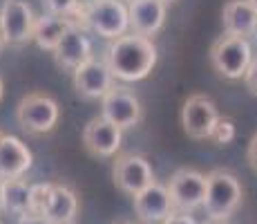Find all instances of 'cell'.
I'll return each mask as SVG.
<instances>
[{"label": "cell", "instance_id": "obj_7", "mask_svg": "<svg viewBox=\"0 0 257 224\" xmlns=\"http://www.w3.org/2000/svg\"><path fill=\"white\" fill-rule=\"evenodd\" d=\"M219 121V110L215 101L206 94H190L181 108V126L188 137L210 139L212 128Z\"/></svg>", "mask_w": 257, "mask_h": 224}, {"label": "cell", "instance_id": "obj_20", "mask_svg": "<svg viewBox=\"0 0 257 224\" xmlns=\"http://www.w3.org/2000/svg\"><path fill=\"white\" fill-rule=\"evenodd\" d=\"M29 195H32V186L23 177L3 179V200L7 213H14V215L29 213Z\"/></svg>", "mask_w": 257, "mask_h": 224}, {"label": "cell", "instance_id": "obj_31", "mask_svg": "<svg viewBox=\"0 0 257 224\" xmlns=\"http://www.w3.org/2000/svg\"><path fill=\"white\" fill-rule=\"evenodd\" d=\"M3 92H5V83H3V77H0V101H3Z\"/></svg>", "mask_w": 257, "mask_h": 224}, {"label": "cell", "instance_id": "obj_18", "mask_svg": "<svg viewBox=\"0 0 257 224\" xmlns=\"http://www.w3.org/2000/svg\"><path fill=\"white\" fill-rule=\"evenodd\" d=\"M78 213V197L65 184H52V195L45 217L52 224H74Z\"/></svg>", "mask_w": 257, "mask_h": 224}, {"label": "cell", "instance_id": "obj_36", "mask_svg": "<svg viewBox=\"0 0 257 224\" xmlns=\"http://www.w3.org/2000/svg\"><path fill=\"white\" fill-rule=\"evenodd\" d=\"M87 3H94V0H87Z\"/></svg>", "mask_w": 257, "mask_h": 224}, {"label": "cell", "instance_id": "obj_28", "mask_svg": "<svg viewBox=\"0 0 257 224\" xmlns=\"http://www.w3.org/2000/svg\"><path fill=\"white\" fill-rule=\"evenodd\" d=\"M0 211H5V200H3V179H0Z\"/></svg>", "mask_w": 257, "mask_h": 224}, {"label": "cell", "instance_id": "obj_16", "mask_svg": "<svg viewBox=\"0 0 257 224\" xmlns=\"http://www.w3.org/2000/svg\"><path fill=\"white\" fill-rule=\"evenodd\" d=\"M130 29L139 36H155L166 23V3L161 0H132L130 7Z\"/></svg>", "mask_w": 257, "mask_h": 224}, {"label": "cell", "instance_id": "obj_4", "mask_svg": "<svg viewBox=\"0 0 257 224\" xmlns=\"http://www.w3.org/2000/svg\"><path fill=\"white\" fill-rule=\"evenodd\" d=\"M61 117L56 99L43 92H32L23 97L16 108V121L27 134H45L52 132Z\"/></svg>", "mask_w": 257, "mask_h": 224}, {"label": "cell", "instance_id": "obj_27", "mask_svg": "<svg viewBox=\"0 0 257 224\" xmlns=\"http://www.w3.org/2000/svg\"><path fill=\"white\" fill-rule=\"evenodd\" d=\"M18 224H52L47 220V217L43 215H34V213H25V215H21V222Z\"/></svg>", "mask_w": 257, "mask_h": 224}, {"label": "cell", "instance_id": "obj_9", "mask_svg": "<svg viewBox=\"0 0 257 224\" xmlns=\"http://www.w3.org/2000/svg\"><path fill=\"white\" fill-rule=\"evenodd\" d=\"M101 117H105L121 130H127V128L139 126V121L143 119V108L130 90L114 86L101 99Z\"/></svg>", "mask_w": 257, "mask_h": 224}, {"label": "cell", "instance_id": "obj_25", "mask_svg": "<svg viewBox=\"0 0 257 224\" xmlns=\"http://www.w3.org/2000/svg\"><path fill=\"white\" fill-rule=\"evenodd\" d=\"M161 224H197V222L190 217V213H172V215Z\"/></svg>", "mask_w": 257, "mask_h": 224}, {"label": "cell", "instance_id": "obj_22", "mask_svg": "<svg viewBox=\"0 0 257 224\" xmlns=\"http://www.w3.org/2000/svg\"><path fill=\"white\" fill-rule=\"evenodd\" d=\"M233 139H235V123L230 121V119L219 117L217 126L212 128V132H210V141L217 143V146H226V143H230Z\"/></svg>", "mask_w": 257, "mask_h": 224}, {"label": "cell", "instance_id": "obj_5", "mask_svg": "<svg viewBox=\"0 0 257 224\" xmlns=\"http://www.w3.org/2000/svg\"><path fill=\"white\" fill-rule=\"evenodd\" d=\"M85 23L90 25L94 34H98L105 41H114V38L127 34L130 29V14L123 0H94L87 3L83 9Z\"/></svg>", "mask_w": 257, "mask_h": 224}, {"label": "cell", "instance_id": "obj_24", "mask_svg": "<svg viewBox=\"0 0 257 224\" xmlns=\"http://www.w3.org/2000/svg\"><path fill=\"white\" fill-rule=\"evenodd\" d=\"M244 83H246V88H248L250 92L257 94V61H253V63H250V67L246 69Z\"/></svg>", "mask_w": 257, "mask_h": 224}, {"label": "cell", "instance_id": "obj_35", "mask_svg": "<svg viewBox=\"0 0 257 224\" xmlns=\"http://www.w3.org/2000/svg\"><path fill=\"white\" fill-rule=\"evenodd\" d=\"M0 137H3V130H0Z\"/></svg>", "mask_w": 257, "mask_h": 224}, {"label": "cell", "instance_id": "obj_2", "mask_svg": "<svg viewBox=\"0 0 257 224\" xmlns=\"http://www.w3.org/2000/svg\"><path fill=\"white\" fill-rule=\"evenodd\" d=\"M241 184L230 171L217 168L206 175V200L204 211L208 220H228L241 204Z\"/></svg>", "mask_w": 257, "mask_h": 224}, {"label": "cell", "instance_id": "obj_17", "mask_svg": "<svg viewBox=\"0 0 257 224\" xmlns=\"http://www.w3.org/2000/svg\"><path fill=\"white\" fill-rule=\"evenodd\" d=\"M224 32L230 36H253L257 32V12L250 0H228L221 12Z\"/></svg>", "mask_w": 257, "mask_h": 224}, {"label": "cell", "instance_id": "obj_8", "mask_svg": "<svg viewBox=\"0 0 257 224\" xmlns=\"http://www.w3.org/2000/svg\"><path fill=\"white\" fill-rule=\"evenodd\" d=\"M114 184L121 193L135 197L143 188L155 184V173L152 166L143 155L125 153L114 162Z\"/></svg>", "mask_w": 257, "mask_h": 224}, {"label": "cell", "instance_id": "obj_26", "mask_svg": "<svg viewBox=\"0 0 257 224\" xmlns=\"http://www.w3.org/2000/svg\"><path fill=\"white\" fill-rule=\"evenodd\" d=\"M246 157H248V162H250V166L257 171V132H255V137L250 139V143H248V151H246Z\"/></svg>", "mask_w": 257, "mask_h": 224}, {"label": "cell", "instance_id": "obj_12", "mask_svg": "<svg viewBox=\"0 0 257 224\" xmlns=\"http://www.w3.org/2000/svg\"><path fill=\"white\" fill-rule=\"evenodd\" d=\"M72 81L78 94L87 99H103L112 88H114V74L110 72L105 61L90 58L72 72Z\"/></svg>", "mask_w": 257, "mask_h": 224}, {"label": "cell", "instance_id": "obj_15", "mask_svg": "<svg viewBox=\"0 0 257 224\" xmlns=\"http://www.w3.org/2000/svg\"><path fill=\"white\" fill-rule=\"evenodd\" d=\"M34 155L14 134H3L0 137V179H16L23 177L32 168Z\"/></svg>", "mask_w": 257, "mask_h": 224}, {"label": "cell", "instance_id": "obj_11", "mask_svg": "<svg viewBox=\"0 0 257 224\" xmlns=\"http://www.w3.org/2000/svg\"><path fill=\"white\" fill-rule=\"evenodd\" d=\"M123 130L114 123H110L105 117H94L83 128V146L94 157H112L121 148Z\"/></svg>", "mask_w": 257, "mask_h": 224}, {"label": "cell", "instance_id": "obj_6", "mask_svg": "<svg viewBox=\"0 0 257 224\" xmlns=\"http://www.w3.org/2000/svg\"><path fill=\"white\" fill-rule=\"evenodd\" d=\"M168 193L177 213H192L195 208L204 206L206 175L195 168H179L168 182Z\"/></svg>", "mask_w": 257, "mask_h": 224}, {"label": "cell", "instance_id": "obj_32", "mask_svg": "<svg viewBox=\"0 0 257 224\" xmlns=\"http://www.w3.org/2000/svg\"><path fill=\"white\" fill-rule=\"evenodd\" d=\"M250 3H253V7H255V12H257V0H250Z\"/></svg>", "mask_w": 257, "mask_h": 224}, {"label": "cell", "instance_id": "obj_23", "mask_svg": "<svg viewBox=\"0 0 257 224\" xmlns=\"http://www.w3.org/2000/svg\"><path fill=\"white\" fill-rule=\"evenodd\" d=\"M43 5L47 7L49 14H56V16H63L70 21V16L78 12V0H43Z\"/></svg>", "mask_w": 257, "mask_h": 224}, {"label": "cell", "instance_id": "obj_29", "mask_svg": "<svg viewBox=\"0 0 257 224\" xmlns=\"http://www.w3.org/2000/svg\"><path fill=\"white\" fill-rule=\"evenodd\" d=\"M7 45V38H5V34H3V27H0V49Z\"/></svg>", "mask_w": 257, "mask_h": 224}, {"label": "cell", "instance_id": "obj_34", "mask_svg": "<svg viewBox=\"0 0 257 224\" xmlns=\"http://www.w3.org/2000/svg\"><path fill=\"white\" fill-rule=\"evenodd\" d=\"M161 3H166V5H168V3H172V0H161Z\"/></svg>", "mask_w": 257, "mask_h": 224}, {"label": "cell", "instance_id": "obj_10", "mask_svg": "<svg viewBox=\"0 0 257 224\" xmlns=\"http://www.w3.org/2000/svg\"><path fill=\"white\" fill-rule=\"evenodd\" d=\"M34 9L27 0H5L0 7V27L9 45H23L34 34Z\"/></svg>", "mask_w": 257, "mask_h": 224}, {"label": "cell", "instance_id": "obj_13", "mask_svg": "<svg viewBox=\"0 0 257 224\" xmlns=\"http://www.w3.org/2000/svg\"><path fill=\"white\" fill-rule=\"evenodd\" d=\"M132 200H135V213L139 215V220L148 224H159L175 213L168 186H161L157 182L150 184L148 188H143L139 195H135Z\"/></svg>", "mask_w": 257, "mask_h": 224}, {"label": "cell", "instance_id": "obj_30", "mask_svg": "<svg viewBox=\"0 0 257 224\" xmlns=\"http://www.w3.org/2000/svg\"><path fill=\"white\" fill-rule=\"evenodd\" d=\"M204 224H228L226 220H208V222H204Z\"/></svg>", "mask_w": 257, "mask_h": 224}, {"label": "cell", "instance_id": "obj_19", "mask_svg": "<svg viewBox=\"0 0 257 224\" xmlns=\"http://www.w3.org/2000/svg\"><path fill=\"white\" fill-rule=\"evenodd\" d=\"M70 21L63 16H56V14H43L41 18H36L34 23V34H32V41L38 45L41 49H47V52H54L56 45L61 43L63 34L67 32L70 27Z\"/></svg>", "mask_w": 257, "mask_h": 224}, {"label": "cell", "instance_id": "obj_33", "mask_svg": "<svg viewBox=\"0 0 257 224\" xmlns=\"http://www.w3.org/2000/svg\"><path fill=\"white\" fill-rule=\"evenodd\" d=\"M118 224H137V222H118Z\"/></svg>", "mask_w": 257, "mask_h": 224}, {"label": "cell", "instance_id": "obj_37", "mask_svg": "<svg viewBox=\"0 0 257 224\" xmlns=\"http://www.w3.org/2000/svg\"><path fill=\"white\" fill-rule=\"evenodd\" d=\"M130 3H132V0H130Z\"/></svg>", "mask_w": 257, "mask_h": 224}, {"label": "cell", "instance_id": "obj_1", "mask_svg": "<svg viewBox=\"0 0 257 224\" xmlns=\"http://www.w3.org/2000/svg\"><path fill=\"white\" fill-rule=\"evenodd\" d=\"M105 63L118 81H141L157 65V45L148 36L123 34L110 43L105 52Z\"/></svg>", "mask_w": 257, "mask_h": 224}, {"label": "cell", "instance_id": "obj_3", "mask_svg": "<svg viewBox=\"0 0 257 224\" xmlns=\"http://www.w3.org/2000/svg\"><path fill=\"white\" fill-rule=\"evenodd\" d=\"M250 63H253V49L250 43L241 36L226 34L217 38L210 47V65L224 79H244Z\"/></svg>", "mask_w": 257, "mask_h": 224}, {"label": "cell", "instance_id": "obj_14", "mask_svg": "<svg viewBox=\"0 0 257 224\" xmlns=\"http://www.w3.org/2000/svg\"><path fill=\"white\" fill-rule=\"evenodd\" d=\"M54 58L63 69H70L74 72L76 67H81L83 63H87L92 56V43L76 25H70L67 32L63 34L61 43L54 49Z\"/></svg>", "mask_w": 257, "mask_h": 224}, {"label": "cell", "instance_id": "obj_21", "mask_svg": "<svg viewBox=\"0 0 257 224\" xmlns=\"http://www.w3.org/2000/svg\"><path fill=\"white\" fill-rule=\"evenodd\" d=\"M49 195H52V184H34L32 195H29V213L45 217Z\"/></svg>", "mask_w": 257, "mask_h": 224}]
</instances>
